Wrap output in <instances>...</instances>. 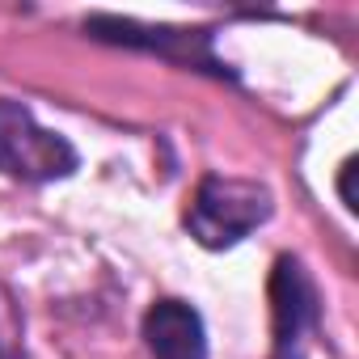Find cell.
<instances>
[{"label": "cell", "mask_w": 359, "mask_h": 359, "mask_svg": "<svg viewBox=\"0 0 359 359\" xmlns=\"http://www.w3.org/2000/svg\"><path fill=\"white\" fill-rule=\"evenodd\" d=\"M144 338L156 359H208L203 321L182 300H156L144 313Z\"/></svg>", "instance_id": "4"}, {"label": "cell", "mask_w": 359, "mask_h": 359, "mask_svg": "<svg viewBox=\"0 0 359 359\" xmlns=\"http://www.w3.org/2000/svg\"><path fill=\"white\" fill-rule=\"evenodd\" d=\"M271 216V191L258 182H245V177H203L195 203L187 212V229L199 245L208 250H224L237 245L245 233H254L262 220Z\"/></svg>", "instance_id": "1"}, {"label": "cell", "mask_w": 359, "mask_h": 359, "mask_svg": "<svg viewBox=\"0 0 359 359\" xmlns=\"http://www.w3.org/2000/svg\"><path fill=\"white\" fill-rule=\"evenodd\" d=\"M76 169V148L43 131L30 114V106L0 97V173L22 177V182H51V177H68Z\"/></svg>", "instance_id": "2"}, {"label": "cell", "mask_w": 359, "mask_h": 359, "mask_svg": "<svg viewBox=\"0 0 359 359\" xmlns=\"http://www.w3.org/2000/svg\"><path fill=\"white\" fill-rule=\"evenodd\" d=\"M271 313H275V359H304V338L317 325V292L296 258H279L271 275Z\"/></svg>", "instance_id": "3"}]
</instances>
